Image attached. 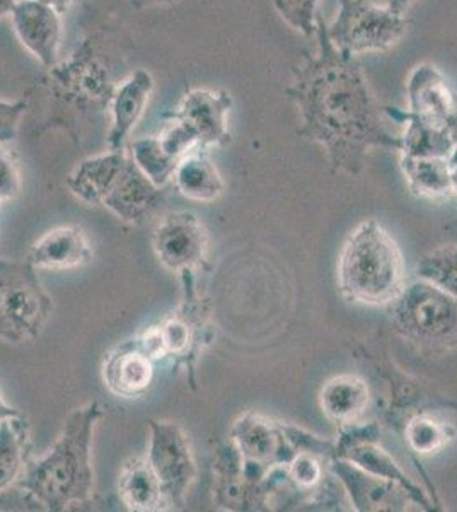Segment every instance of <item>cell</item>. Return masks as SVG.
<instances>
[{
  "label": "cell",
  "instance_id": "16",
  "mask_svg": "<svg viewBox=\"0 0 457 512\" xmlns=\"http://www.w3.org/2000/svg\"><path fill=\"white\" fill-rule=\"evenodd\" d=\"M331 468L350 495L352 506L359 511H398L405 509L411 499L398 483L364 472L343 458H338Z\"/></svg>",
  "mask_w": 457,
  "mask_h": 512
},
{
  "label": "cell",
  "instance_id": "1",
  "mask_svg": "<svg viewBox=\"0 0 457 512\" xmlns=\"http://www.w3.org/2000/svg\"><path fill=\"white\" fill-rule=\"evenodd\" d=\"M314 38L318 50L297 65L285 93L301 118V134L323 147L336 169L359 173L372 149L400 151V135L386 127L364 70L331 43L321 16Z\"/></svg>",
  "mask_w": 457,
  "mask_h": 512
},
{
  "label": "cell",
  "instance_id": "31",
  "mask_svg": "<svg viewBox=\"0 0 457 512\" xmlns=\"http://www.w3.org/2000/svg\"><path fill=\"white\" fill-rule=\"evenodd\" d=\"M157 137L161 140L162 147H164L176 161H181V159L188 156L191 151L202 147L200 146L198 135L195 134V130H193L188 123L183 122L180 118L174 117V115Z\"/></svg>",
  "mask_w": 457,
  "mask_h": 512
},
{
  "label": "cell",
  "instance_id": "26",
  "mask_svg": "<svg viewBox=\"0 0 457 512\" xmlns=\"http://www.w3.org/2000/svg\"><path fill=\"white\" fill-rule=\"evenodd\" d=\"M338 458L350 461V463L359 466L364 472L371 473V475L384 478V480H389V482L398 483L400 487H403L410 494L411 499L423 502L422 494L417 489V485L411 482L410 478L406 477V473L401 470L400 466L394 463L393 458L386 451L377 448L374 441L350 446L343 453L338 454Z\"/></svg>",
  "mask_w": 457,
  "mask_h": 512
},
{
  "label": "cell",
  "instance_id": "39",
  "mask_svg": "<svg viewBox=\"0 0 457 512\" xmlns=\"http://www.w3.org/2000/svg\"><path fill=\"white\" fill-rule=\"evenodd\" d=\"M132 2L139 6H166V4H174L178 0H132Z\"/></svg>",
  "mask_w": 457,
  "mask_h": 512
},
{
  "label": "cell",
  "instance_id": "33",
  "mask_svg": "<svg viewBox=\"0 0 457 512\" xmlns=\"http://www.w3.org/2000/svg\"><path fill=\"white\" fill-rule=\"evenodd\" d=\"M28 110V101H4L0 99V144L6 146L18 139L19 125Z\"/></svg>",
  "mask_w": 457,
  "mask_h": 512
},
{
  "label": "cell",
  "instance_id": "2",
  "mask_svg": "<svg viewBox=\"0 0 457 512\" xmlns=\"http://www.w3.org/2000/svg\"><path fill=\"white\" fill-rule=\"evenodd\" d=\"M103 415L105 410L99 402L72 410L50 451L29 461L19 489L45 511H67L91 501L94 431Z\"/></svg>",
  "mask_w": 457,
  "mask_h": 512
},
{
  "label": "cell",
  "instance_id": "40",
  "mask_svg": "<svg viewBox=\"0 0 457 512\" xmlns=\"http://www.w3.org/2000/svg\"><path fill=\"white\" fill-rule=\"evenodd\" d=\"M16 2H18V0H0V18L9 16Z\"/></svg>",
  "mask_w": 457,
  "mask_h": 512
},
{
  "label": "cell",
  "instance_id": "36",
  "mask_svg": "<svg viewBox=\"0 0 457 512\" xmlns=\"http://www.w3.org/2000/svg\"><path fill=\"white\" fill-rule=\"evenodd\" d=\"M40 2H45L48 6H52L60 14H65V12H69L72 7L76 6L79 0H40Z\"/></svg>",
  "mask_w": 457,
  "mask_h": 512
},
{
  "label": "cell",
  "instance_id": "37",
  "mask_svg": "<svg viewBox=\"0 0 457 512\" xmlns=\"http://www.w3.org/2000/svg\"><path fill=\"white\" fill-rule=\"evenodd\" d=\"M16 415H21V412H19L18 408H14L6 402V398H4L2 390H0V422L7 419V417H16Z\"/></svg>",
  "mask_w": 457,
  "mask_h": 512
},
{
  "label": "cell",
  "instance_id": "14",
  "mask_svg": "<svg viewBox=\"0 0 457 512\" xmlns=\"http://www.w3.org/2000/svg\"><path fill=\"white\" fill-rule=\"evenodd\" d=\"M232 444L246 463L270 472L273 466L284 465V446L292 444L285 436L284 425L260 415L246 414L236 420L231 431ZM290 463V461H289Z\"/></svg>",
  "mask_w": 457,
  "mask_h": 512
},
{
  "label": "cell",
  "instance_id": "43",
  "mask_svg": "<svg viewBox=\"0 0 457 512\" xmlns=\"http://www.w3.org/2000/svg\"><path fill=\"white\" fill-rule=\"evenodd\" d=\"M0 204H2V200H0Z\"/></svg>",
  "mask_w": 457,
  "mask_h": 512
},
{
  "label": "cell",
  "instance_id": "20",
  "mask_svg": "<svg viewBox=\"0 0 457 512\" xmlns=\"http://www.w3.org/2000/svg\"><path fill=\"white\" fill-rule=\"evenodd\" d=\"M127 158L123 151H108L84 159L72 169L65 185L84 204L103 207L106 195L115 185Z\"/></svg>",
  "mask_w": 457,
  "mask_h": 512
},
{
  "label": "cell",
  "instance_id": "25",
  "mask_svg": "<svg viewBox=\"0 0 457 512\" xmlns=\"http://www.w3.org/2000/svg\"><path fill=\"white\" fill-rule=\"evenodd\" d=\"M400 163L408 187L418 197L442 198L454 193L449 159L401 156Z\"/></svg>",
  "mask_w": 457,
  "mask_h": 512
},
{
  "label": "cell",
  "instance_id": "32",
  "mask_svg": "<svg viewBox=\"0 0 457 512\" xmlns=\"http://www.w3.org/2000/svg\"><path fill=\"white\" fill-rule=\"evenodd\" d=\"M289 477L296 483L297 489H313L323 478V466L318 456L309 451H299L290 460Z\"/></svg>",
  "mask_w": 457,
  "mask_h": 512
},
{
  "label": "cell",
  "instance_id": "29",
  "mask_svg": "<svg viewBox=\"0 0 457 512\" xmlns=\"http://www.w3.org/2000/svg\"><path fill=\"white\" fill-rule=\"evenodd\" d=\"M449 429V425L430 415H418L406 425V443L418 454L439 453L454 436Z\"/></svg>",
  "mask_w": 457,
  "mask_h": 512
},
{
  "label": "cell",
  "instance_id": "28",
  "mask_svg": "<svg viewBox=\"0 0 457 512\" xmlns=\"http://www.w3.org/2000/svg\"><path fill=\"white\" fill-rule=\"evenodd\" d=\"M417 275L457 297V245L440 246L427 253L418 262Z\"/></svg>",
  "mask_w": 457,
  "mask_h": 512
},
{
  "label": "cell",
  "instance_id": "5",
  "mask_svg": "<svg viewBox=\"0 0 457 512\" xmlns=\"http://www.w3.org/2000/svg\"><path fill=\"white\" fill-rule=\"evenodd\" d=\"M53 313V299L28 260L0 258V340L24 344L40 337Z\"/></svg>",
  "mask_w": 457,
  "mask_h": 512
},
{
  "label": "cell",
  "instance_id": "3",
  "mask_svg": "<svg viewBox=\"0 0 457 512\" xmlns=\"http://www.w3.org/2000/svg\"><path fill=\"white\" fill-rule=\"evenodd\" d=\"M336 277L350 303L389 306L406 286L403 253L379 222L367 219L345 239Z\"/></svg>",
  "mask_w": 457,
  "mask_h": 512
},
{
  "label": "cell",
  "instance_id": "27",
  "mask_svg": "<svg viewBox=\"0 0 457 512\" xmlns=\"http://www.w3.org/2000/svg\"><path fill=\"white\" fill-rule=\"evenodd\" d=\"M128 156L132 158L135 166L159 188L166 187L169 181L173 180L176 166L180 163L162 147L159 137H152V135L134 140Z\"/></svg>",
  "mask_w": 457,
  "mask_h": 512
},
{
  "label": "cell",
  "instance_id": "19",
  "mask_svg": "<svg viewBox=\"0 0 457 512\" xmlns=\"http://www.w3.org/2000/svg\"><path fill=\"white\" fill-rule=\"evenodd\" d=\"M384 115L389 120L394 118L396 122L405 123V130L400 135L401 156L451 159L454 144L446 123L400 108H384Z\"/></svg>",
  "mask_w": 457,
  "mask_h": 512
},
{
  "label": "cell",
  "instance_id": "34",
  "mask_svg": "<svg viewBox=\"0 0 457 512\" xmlns=\"http://www.w3.org/2000/svg\"><path fill=\"white\" fill-rule=\"evenodd\" d=\"M21 193V175L16 161L0 144V200H14Z\"/></svg>",
  "mask_w": 457,
  "mask_h": 512
},
{
  "label": "cell",
  "instance_id": "22",
  "mask_svg": "<svg viewBox=\"0 0 457 512\" xmlns=\"http://www.w3.org/2000/svg\"><path fill=\"white\" fill-rule=\"evenodd\" d=\"M371 403V391L364 379L350 374L336 376L323 384L319 405L323 414L336 424H357Z\"/></svg>",
  "mask_w": 457,
  "mask_h": 512
},
{
  "label": "cell",
  "instance_id": "4",
  "mask_svg": "<svg viewBox=\"0 0 457 512\" xmlns=\"http://www.w3.org/2000/svg\"><path fill=\"white\" fill-rule=\"evenodd\" d=\"M391 306V320L401 337L422 349L457 345V297L427 280L406 284Z\"/></svg>",
  "mask_w": 457,
  "mask_h": 512
},
{
  "label": "cell",
  "instance_id": "8",
  "mask_svg": "<svg viewBox=\"0 0 457 512\" xmlns=\"http://www.w3.org/2000/svg\"><path fill=\"white\" fill-rule=\"evenodd\" d=\"M180 275L185 292L180 309L162 321L161 325L147 328L139 338L145 350L157 362L171 361L176 366H190L191 359H195L198 350L202 349V342H207V328H203V318L195 303L197 291L193 284V272Z\"/></svg>",
  "mask_w": 457,
  "mask_h": 512
},
{
  "label": "cell",
  "instance_id": "7",
  "mask_svg": "<svg viewBox=\"0 0 457 512\" xmlns=\"http://www.w3.org/2000/svg\"><path fill=\"white\" fill-rule=\"evenodd\" d=\"M145 456L161 482L169 511L183 509L197 477V463L183 427L171 420H149V449Z\"/></svg>",
  "mask_w": 457,
  "mask_h": 512
},
{
  "label": "cell",
  "instance_id": "11",
  "mask_svg": "<svg viewBox=\"0 0 457 512\" xmlns=\"http://www.w3.org/2000/svg\"><path fill=\"white\" fill-rule=\"evenodd\" d=\"M157 361L139 337L120 342L103 362V383L111 395L134 400L151 390L156 379Z\"/></svg>",
  "mask_w": 457,
  "mask_h": 512
},
{
  "label": "cell",
  "instance_id": "13",
  "mask_svg": "<svg viewBox=\"0 0 457 512\" xmlns=\"http://www.w3.org/2000/svg\"><path fill=\"white\" fill-rule=\"evenodd\" d=\"M161 202V188L156 187L128 156L103 207L116 219L139 226L156 214Z\"/></svg>",
  "mask_w": 457,
  "mask_h": 512
},
{
  "label": "cell",
  "instance_id": "21",
  "mask_svg": "<svg viewBox=\"0 0 457 512\" xmlns=\"http://www.w3.org/2000/svg\"><path fill=\"white\" fill-rule=\"evenodd\" d=\"M118 497L128 511H169L166 495L147 456L125 461L118 475Z\"/></svg>",
  "mask_w": 457,
  "mask_h": 512
},
{
  "label": "cell",
  "instance_id": "24",
  "mask_svg": "<svg viewBox=\"0 0 457 512\" xmlns=\"http://www.w3.org/2000/svg\"><path fill=\"white\" fill-rule=\"evenodd\" d=\"M31 431L23 414L0 422V494L11 490L23 478L29 463Z\"/></svg>",
  "mask_w": 457,
  "mask_h": 512
},
{
  "label": "cell",
  "instance_id": "18",
  "mask_svg": "<svg viewBox=\"0 0 457 512\" xmlns=\"http://www.w3.org/2000/svg\"><path fill=\"white\" fill-rule=\"evenodd\" d=\"M408 111L435 122L446 123L457 111V94L435 65L420 64L406 84Z\"/></svg>",
  "mask_w": 457,
  "mask_h": 512
},
{
  "label": "cell",
  "instance_id": "12",
  "mask_svg": "<svg viewBox=\"0 0 457 512\" xmlns=\"http://www.w3.org/2000/svg\"><path fill=\"white\" fill-rule=\"evenodd\" d=\"M232 110L231 94L212 89H193L181 98L173 115L188 123L198 135L200 146L209 149L229 142L227 117Z\"/></svg>",
  "mask_w": 457,
  "mask_h": 512
},
{
  "label": "cell",
  "instance_id": "41",
  "mask_svg": "<svg viewBox=\"0 0 457 512\" xmlns=\"http://www.w3.org/2000/svg\"><path fill=\"white\" fill-rule=\"evenodd\" d=\"M452 183H454V193H457V166H452Z\"/></svg>",
  "mask_w": 457,
  "mask_h": 512
},
{
  "label": "cell",
  "instance_id": "6",
  "mask_svg": "<svg viewBox=\"0 0 457 512\" xmlns=\"http://www.w3.org/2000/svg\"><path fill=\"white\" fill-rule=\"evenodd\" d=\"M408 31L405 14L369 0H338V12L328 24L331 43L350 57L394 47Z\"/></svg>",
  "mask_w": 457,
  "mask_h": 512
},
{
  "label": "cell",
  "instance_id": "15",
  "mask_svg": "<svg viewBox=\"0 0 457 512\" xmlns=\"http://www.w3.org/2000/svg\"><path fill=\"white\" fill-rule=\"evenodd\" d=\"M26 260L38 270H74L93 262V246L82 227H55L36 239Z\"/></svg>",
  "mask_w": 457,
  "mask_h": 512
},
{
  "label": "cell",
  "instance_id": "9",
  "mask_svg": "<svg viewBox=\"0 0 457 512\" xmlns=\"http://www.w3.org/2000/svg\"><path fill=\"white\" fill-rule=\"evenodd\" d=\"M152 248L162 267L176 274L195 272L209 250V234L193 212H171L152 234Z\"/></svg>",
  "mask_w": 457,
  "mask_h": 512
},
{
  "label": "cell",
  "instance_id": "30",
  "mask_svg": "<svg viewBox=\"0 0 457 512\" xmlns=\"http://www.w3.org/2000/svg\"><path fill=\"white\" fill-rule=\"evenodd\" d=\"M319 0H273V7L289 28L304 38H314L318 31Z\"/></svg>",
  "mask_w": 457,
  "mask_h": 512
},
{
  "label": "cell",
  "instance_id": "10",
  "mask_svg": "<svg viewBox=\"0 0 457 512\" xmlns=\"http://www.w3.org/2000/svg\"><path fill=\"white\" fill-rule=\"evenodd\" d=\"M9 16L21 45L45 69H53L58 64L64 35L62 14L40 0H18Z\"/></svg>",
  "mask_w": 457,
  "mask_h": 512
},
{
  "label": "cell",
  "instance_id": "38",
  "mask_svg": "<svg viewBox=\"0 0 457 512\" xmlns=\"http://www.w3.org/2000/svg\"><path fill=\"white\" fill-rule=\"evenodd\" d=\"M413 2H415V0H386V6H388L389 9H393V11L405 14V12L413 6Z\"/></svg>",
  "mask_w": 457,
  "mask_h": 512
},
{
  "label": "cell",
  "instance_id": "17",
  "mask_svg": "<svg viewBox=\"0 0 457 512\" xmlns=\"http://www.w3.org/2000/svg\"><path fill=\"white\" fill-rule=\"evenodd\" d=\"M154 91V79L147 70H135L132 76L116 88L111 96V128L108 134V149L123 151L132 130L144 117Z\"/></svg>",
  "mask_w": 457,
  "mask_h": 512
},
{
  "label": "cell",
  "instance_id": "42",
  "mask_svg": "<svg viewBox=\"0 0 457 512\" xmlns=\"http://www.w3.org/2000/svg\"><path fill=\"white\" fill-rule=\"evenodd\" d=\"M369 2H374V4H381V6H386V0H369Z\"/></svg>",
  "mask_w": 457,
  "mask_h": 512
},
{
  "label": "cell",
  "instance_id": "23",
  "mask_svg": "<svg viewBox=\"0 0 457 512\" xmlns=\"http://www.w3.org/2000/svg\"><path fill=\"white\" fill-rule=\"evenodd\" d=\"M178 192L193 202L210 204L224 193L226 185L219 169L210 161L207 149L198 147L181 159L173 176Z\"/></svg>",
  "mask_w": 457,
  "mask_h": 512
},
{
  "label": "cell",
  "instance_id": "35",
  "mask_svg": "<svg viewBox=\"0 0 457 512\" xmlns=\"http://www.w3.org/2000/svg\"><path fill=\"white\" fill-rule=\"evenodd\" d=\"M446 127L449 130V135H451L452 144H454V151H452L449 163H451V166H457V111L452 117L447 118Z\"/></svg>",
  "mask_w": 457,
  "mask_h": 512
}]
</instances>
